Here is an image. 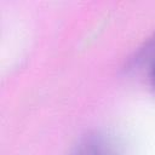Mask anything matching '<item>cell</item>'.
I'll return each instance as SVG.
<instances>
[{"label": "cell", "instance_id": "cell-1", "mask_svg": "<svg viewBox=\"0 0 155 155\" xmlns=\"http://www.w3.org/2000/svg\"><path fill=\"white\" fill-rule=\"evenodd\" d=\"M69 155H125V153L113 136L102 131H93L82 136Z\"/></svg>", "mask_w": 155, "mask_h": 155}, {"label": "cell", "instance_id": "cell-2", "mask_svg": "<svg viewBox=\"0 0 155 155\" xmlns=\"http://www.w3.org/2000/svg\"><path fill=\"white\" fill-rule=\"evenodd\" d=\"M149 80H150V86L151 88L155 91V61L151 65V69H150V76H149Z\"/></svg>", "mask_w": 155, "mask_h": 155}]
</instances>
